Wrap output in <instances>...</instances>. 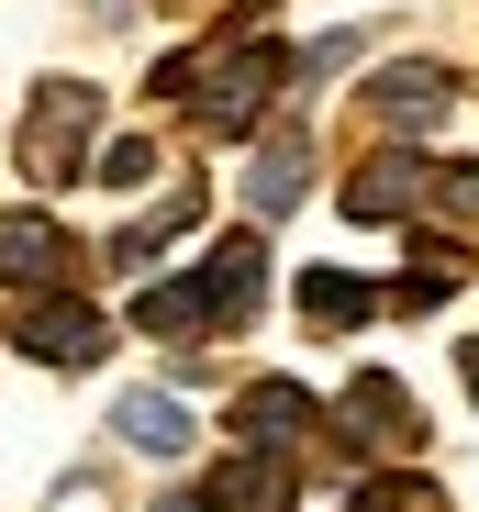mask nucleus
<instances>
[{
  "instance_id": "obj_1",
  "label": "nucleus",
  "mask_w": 479,
  "mask_h": 512,
  "mask_svg": "<svg viewBox=\"0 0 479 512\" xmlns=\"http://www.w3.org/2000/svg\"><path fill=\"white\" fill-rule=\"evenodd\" d=\"M324 435H335L346 457H402V446H424V401L390 379V368H357V379L335 390V412H324Z\"/></svg>"
},
{
  "instance_id": "obj_2",
  "label": "nucleus",
  "mask_w": 479,
  "mask_h": 512,
  "mask_svg": "<svg viewBox=\"0 0 479 512\" xmlns=\"http://www.w3.org/2000/svg\"><path fill=\"white\" fill-rule=\"evenodd\" d=\"M90 123H101L90 78H56L23 112V179H90Z\"/></svg>"
},
{
  "instance_id": "obj_3",
  "label": "nucleus",
  "mask_w": 479,
  "mask_h": 512,
  "mask_svg": "<svg viewBox=\"0 0 479 512\" xmlns=\"http://www.w3.org/2000/svg\"><path fill=\"white\" fill-rule=\"evenodd\" d=\"M12 346H23L34 368H101V357H112V323L78 301V290H34L23 323H12Z\"/></svg>"
},
{
  "instance_id": "obj_4",
  "label": "nucleus",
  "mask_w": 479,
  "mask_h": 512,
  "mask_svg": "<svg viewBox=\"0 0 479 512\" xmlns=\"http://www.w3.org/2000/svg\"><path fill=\"white\" fill-rule=\"evenodd\" d=\"M78 279V245H67V223L56 212H0V290H67Z\"/></svg>"
},
{
  "instance_id": "obj_5",
  "label": "nucleus",
  "mask_w": 479,
  "mask_h": 512,
  "mask_svg": "<svg viewBox=\"0 0 479 512\" xmlns=\"http://www.w3.org/2000/svg\"><path fill=\"white\" fill-rule=\"evenodd\" d=\"M279 67H290L279 45H234V56L201 78V90H190V101H201V123H212V134H246V123L268 112V90H279Z\"/></svg>"
},
{
  "instance_id": "obj_6",
  "label": "nucleus",
  "mask_w": 479,
  "mask_h": 512,
  "mask_svg": "<svg viewBox=\"0 0 479 512\" xmlns=\"http://www.w3.org/2000/svg\"><path fill=\"white\" fill-rule=\"evenodd\" d=\"M190 290H201L212 323H246V312L268 301V234H223V245L201 256V279H190Z\"/></svg>"
},
{
  "instance_id": "obj_7",
  "label": "nucleus",
  "mask_w": 479,
  "mask_h": 512,
  "mask_svg": "<svg viewBox=\"0 0 479 512\" xmlns=\"http://www.w3.org/2000/svg\"><path fill=\"white\" fill-rule=\"evenodd\" d=\"M234 435H246V446H268V457H290L301 435H324V401H312L301 379H257L246 401H234Z\"/></svg>"
},
{
  "instance_id": "obj_8",
  "label": "nucleus",
  "mask_w": 479,
  "mask_h": 512,
  "mask_svg": "<svg viewBox=\"0 0 479 512\" xmlns=\"http://www.w3.org/2000/svg\"><path fill=\"white\" fill-rule=\"evenodd\" d=\"M424 190H435V167L390 145V156H368L346 179V223H402V212H424Z\"/></svg>"
},
{
  "instance_id": "obj_9",
  "label": "nucleus",
  "mask_w": 479,
  "mask_h": 512,
  "mask_svg": "<svg viewBox=\"0 0 479 512\" xmlns=\"http://www.w3.org/2000/svg\"><path fill=\"white\" fill-rule=\"evenodd\" d=\"M368 112H379L390 134H435V123L457 112V78H446V67H390L379 90H368Z\"/></svg>"
},
{
  "instance_id": "obj_10",
  "label": "nucleus",
  "mask_w": 479,
  "mask_h": 512,
  "mask_svg": "<svg viewBox=\"0 0 479 512\" xmlns=\"http://www.w3.org/2000/svg\"><path fill=\"white\" fill-rule=\"evenodd\" d=\"M290 457H268V446H246L234 468H212V490H201V512H290Z\"/></svg>"
},
{
  "instance_id": "obj_11",
  "label": "nucleus",
  "mask_w": 479,
  "mask_h": 512,
  "mask_svg": "<svg viewBox=\"0 0 479 512\" xmlns=\"http://www.w3.org/2000/svg\"><path fill=\"white\" fill-rule=\"evenodd\" d=\"M112 435L134 457H190V412H179V390H123L112 401Z\"/></svg>"
},
{
  "instance_id": "obj_12",
  "label": "nucleus",
  "mask_w": 479,
  "mask_h": 512,
  "mask_svg": "<svg viewBox=\"0 0 479 512\" xmlns=\"http://www.w3.org/2000/svg\"><path fill=\"white\" fill-rule=\"evenodd\" d=\"M368 312H379V290L346 279V268H312V279H301V323H312V334H357Z\"/></svg>"
},
{
  "instance_id": "obj_13",
  "label": "nucleus",
  "mask_w": 479,
  "mask_h": 512,
  "mask_svg": "<svg viewBox=\"0 0 479 512\" xmlns=\"http://www.w3.org/2000/svg\"><path fill=\"white\" fill-rule=\"evenodd\" d=\"M301 190H312V156H301V134H279V145H257V167H246V201H257V212L279 223V212H290Z\"/></svg>"
},
{
  "instance_id": "obj_14",
  "label": "nucleus",
  "mask_w": 479,
  "mask_h": 512,
  "mask_svg": "<svg viewBox=\"0 0 479 512\" xmlns=\"http://www.w3.org/2000/svg\"><path fill=\"white\" fill-rule=\"evenodd\" d=\"M190 212H201V190H168V201H156V212H134V223L112 234V256H123V268L145 279V256H156V245H168V234H179Z\"/></svg>"
},
{
  "instance_id": "obj_15",
  "label": "nucleus",
  "mask_w": 479,
  "mask_h": 512,
  "mask_svg": "<svg viewBox=\"0 0 479 512\" xmlns=\"http://www.w3.org/2000/svg\"><path fill=\"white\" fill-rule=\"evenodd\" d=\"M134 323H145V334H179V346H190L212 312H201V290H190V279H145V290H134Z\"/></svg>"
},
{
  "instance_id": "obj_16",
  "label": "nucleus",
  "mask_w": 479,
  "mask_h": 512,
  "mask_svg": "<svg viewBox=\"0 0 479 512\" xmlns=\"http://www.w3.org/2000/svg\"><path fill=\"white\" fill-rule=\"evenodd\" d=\"M346 512H446V490H435V479H413V468H390V479L346 490Z\"/></svg>"
},
{
  "instance_id": "obj_17",
  "label": "nucleus",
  "mask_w": 479,
  "mask_h": 512,
  "mask_svg": "<svg viewBox=\"0 0 479 512\" xmlns=\"http://www.w3.org/2000/svg\"><path fill=\"white\" fill-rule=\"evenodd\" d=\"M457 290V245H424V268H402V290H390V301H402V312H435Z\"/></svg>"
},
{
  "instance_id": "obj_18",
  "label": "nucleus",
  "mask_w": 479,
  "mask_h": 512,
  "mask_svg": "<svg viewBox=\"0 0 479 512\" xmlns=\"http://www.w3.org/2000/svg\"><path fill=\"white\" fill-rule=\"evenodd\" d=\"M145 167H156V145H145V134H123V145H101V156H90V179H101V190H145Z\"/></svg>"
},
{
  "instance_id": "obj_19",
  "label": "nucleus",
  "mask_w": 479,
  "mask_h": 512,
  "mask_svg": "<svg viewBox=\"0 0 479 512\" xmlns=\"http://www.w3.org/2000/svg\"><path fill=\"white\" fill-rule=\"evenodd\" d=\"M446 212H457V223H479V167H457V179H446Z\"/></svg>"
},
{
  "instance_id": "obj_20",
  "label": "nucleus",
  "mask_w": 479,
  "mask_h": 512,
  "mask_svg": "<svg viewBox=\"0 0 479 512\" xmlns=\"http://www.w3.org/2000/svg\"><path fill=\"white\" fill-rule=\"evenodd\" d=\"M457 379H468V401H479V346H457Z\"/></svg>"
}]
</instances>
